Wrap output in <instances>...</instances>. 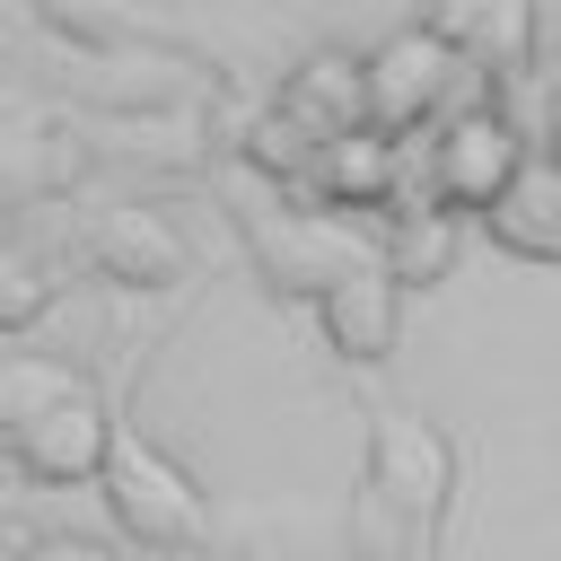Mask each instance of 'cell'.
Segmentation results:
<instances>
[{
    "label": "cell",
    "instance_id": "obj_1",
    "mask_svg": "<svg viewBox=\"0 0 561 561\" xmlns=\"http://www.w3.org/2000/svg\"><path fill=\"white\" fill-rule=\"evenodd\" d=\"M447 482H456V456L430 421L412 412H377L368 430V482H359V543L368 561H412L447 508Z\"/></svg>",
    "mask_w": 561,
    "mask_h": 561
},
{
    "label": "cell",
    "instance_id": "obj_2",
    "mask_svg": "<svg viewBox=\"0 0 561 561\" xmlns=\"http://www.w3.org/2000/svg\"><path fill=\"white\" fill-rule=\"evenodd\" d=\"M105 508H114V526L140 543V552H202V535H210V508H202V491H193V473L167 456V447H149V438H123L114 430V447H105Z\"/></svg>",
    "mask_w": 561,
    "mask_h": 561
},
{
    "label": "cell",
    "instance_id": "obj_3",
    "mask_svg": "<svg viewBox=\"0 0 561 561\" xmlns=\"http://www.w3.org/2000/svg\"><path fill=\"white\" fill-rule=\"evenodd\" d=\"M456 70H465V53H447L430 26H394V35L359 61V105H368V131H386V140L421 131V123L447 105Z\"/></svg>",
    "mask_w": 561,
    "mask_h": 561
},
{
    "label": "cell",
    "instance_id": "obj_4",
    "mask_svg": "<svg viewBox=\"0 0 561 561\" xmlns=\"http://www.w3.org/2000/svg\"><path fill=\"white\" fill-rule=\"evenodd\" d=\"M526 167V131L500 114V105H473V114H456L438 140H430V210H491L500 202V184Z\"/></svg>",
    "mask_w": 561,
    "mask_h": 561
},
{
    "label": "cell",
    "instance_id": "obj_5",
    "mask_svg": "<svg viewBox=\"0 0 561 561\" xmlns=\"http://www.w3.org/2000/svg\"><path fill=\"white\" fill-rule=\"evenodd\" d=\"M245 245L263 254V272H272V289H307V298H324L342 272H359L368 263V245L351 237V228H333L324 210H245Z\"/></svg>",
    "mask_w": 561,
    "mask_h": 561
},
{
    "label": "cell",
    "instance_id": "obj_6",
    "mask_svg": "<svg viewBox=\"0 0 561 561\" xmlns=\"http://www.w3.org/2000/svg\"><path fill=\"white\" fill-rule=\"evenodd\" d=\"M105 447H114V412H105L88 386L61 394L44 421L18 430V465H26L35 482H96V473H105Z\"/></svg>",
    "mask_w": 561,
    "mask_h": 561
},
{
    "label": "cell",
    "instance_id": "obj_7",
    "mask_svg": "<svg viewBox=\"0 0 561 561\" xmlns=\"http://www.w3.org/2000/svg\"><path fill=\"white\" fill-rule=\"evenodd\" d=\"M316 324H324V342L342 351V359H359V368H377L386 351H394V333H403V289L377 272V254L359 263V272H342L324 298H316Z\"/></svg>",
    "mask_w": 561,
    "mask_h": 561
},
{
    "label": "cell",
    "instance_id": "obj_8",
    "mask_svg": "<svg viewBox=\"0 0 561 561\" xmlns=\"http://www.w3.org/2000/svg\"><path fill=\"white\" fill-rule=\"evenodd\" d=\"M298 184H307L316 210H386V202H394V140H386V131L316 140V158H307Z\"/></svg>",
    "mask_w": 561,
    "mask_h": 561
},
{
    "label": "cell",
    "instance_id": "obj_9",
    "mask_svg": "<svg viewBox=\"0 0 561 561\" xmlns=\"http://www.w3.org/2000/svg\"><path fill=\"white\" fill-rule=\"evenodd\" d=\"M280 123H298L307 140H342V131H368V105H359V61L351 53H307L289 79H280Z\"/></svg>",
    "mask_w": 561,
    "mask_h": 561
},
{
    "label": "cell",
    "instance_id": "obj_10",
    "mask_svg": "<svg viewBox=\"0 0 561 561\" xmlns=\"http://www.w3.org/2000/svg\"><path fill=\"white\" fill-rule=\"evenodd\" d=\"M482 228H491V245H508L526 263H552L561 254V175L526 149V167L500 184V202L482 210Z\"/></svg>",
    "mask_w": 561,
    "mask_h": 561
},
{
    "label": "cell",
    "instance_id": "obj_11",
    "mask_svg": "<svg viewBox=\"0 0 561 561\" xmlns=\"http://www.w3.org/2000/svg\"><path fill=\"white\" fill-rule=\"evenodd\" d=\"M96 263L114 272V280H175L184 272V245L149 219V210H114V219H96Z\"/></svg>",
    "mask_w": 561,
    "mask_h": 561
},
{
    "label": "cell",
    "instance_id": "obj_12",
    "mask_svg": "<svg viewBox=\"0 0 561 561\" xmlns=\"http://www.w3.org/2000/svg\"><path fill=\"white\" fill-rule=\"evenodd\" d=\"M447 263H456V219L447 210H386V254H377V272L403 289V280H447Z\"/></svg>",
    "mask_w": 561,
    "mask_h": 561
},
{
    "label": "cell",
    "instance_id": "obj_13",
    "mask_svg": "<svg viewBox=\"0 0 561 561\" xmlns=\"http://www.w3.org/2000/svg\"><path fill=\"white\" fill-rule=\"evenodd\" d=\"M61 394H79V377L61 368V359H44V351H0V430L18 438L26 421H44Z\"/></svg>",
    "mask_w": 561,
    "mask_h": 561
},
{
    "label": "cell",
    "instance_id": "obj_14",
    "mask_svg": "<svg viewBox=\"0 0 561 561\" xmlns=\"http://www.w3.org/2000/svg\"><path fill=\"white\" fill-rule=\"evenodd\" d=\"M35 552V526L26 517H0V561H26Z\"/></svg>",
    "mask_w": 561,
    "mask_h": 561
},
{
    "label": "cell",
    "instance_id": "obj_15",
    "mask_svg": "<svg viewBox=\"0 0 561 561\" xmlns=\"http://www.w3.org/2000/svg\"><path fill=\"white\" fill-rule=\"evenodd\" d=\"M535 158H543V167L561 175V105H552V131H543V149H535Z\"/></svg>",
    "mask_w": 561,
    "mask_h": 561
}]
</instances>
